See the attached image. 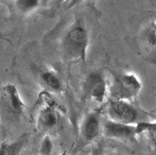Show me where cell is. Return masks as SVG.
I'll return each mask as SVG.
<instances>
[{"instance_id": "6da1fadb", "label": "cell", "mask_w": 156, "mask_h": 155, "mask_svg": "<svg viewBox=\"0 0 156 155\" xmlns=\"http://www.w3.org/2000/svg\"><path fill=\"white\" fill-rule=\"evenodd\" d=\"M89 45V34L86 24L82 19H76L62 40V51L65 60L71 63L85 62Z\"/></svg>"}, {"instance_id": "7a4b0ae2", "label": "cell", "mask_w": 156, "mask_h": 155, "mask_svg": "<svg viewBox=\"0 0 156 155\" xmlns=\"http://www.w3.org/2000/svg\"><path fill=\"white\" fill-rule=\"evenodd\" d=\"M142 84L133 72H126L113 75L108 81V99L132 102L139 95Z\"/></svg>"}, {"instance_id": "3957f363", "label": "cell", "mask_w": 156, "mask_h": 155, "mask_svg": "<svg viewBox=\"0 0 156 155\" xmlns=\"http://www.w3.org/2000/svg\"><path fill=\"white\" fill-rule=\"evenodd\" d=\"M48 92L42 93L40 98L44 102L35 118V126L39 131L49 133L60 127L63 121V114Z\"/></svg>"}, {"instance_id": "277c9868", "label": "cell", "mask_w": 156, "mask_h": 155, "mask_svg": "<svg viewBox=\"0 0 156 155\" xmlns=\"http://www.w3.org/2000/svg\"><path fill=\"white\" fill-rule=\"evenodd\" d=\"M83 96L96 104L102 105L109 98L108 80L100 70L89 72L82 82Z\"/></svg>"}, {"instance_id": "5b68a950", "label": "cell", "mask_w": 156, "mask_h": 155, "mask_svg": "<svg viewBox=\"0 0 156 155\" xmlns=\"http://www.w3.org/2000/svg\"><path fill=\"white\" fill-rule=\"evenodd\" d=\"M107 118L113 121L134 125L141 119V111L131 102L117 99H107Z\"/></svg>"}, {"instance_id": "8992f818", "label": "cell", "mask_w": 156, "mask_h": 155, "mask_svg": "<svg viewBox=\"0 0 156 155\" xmlns=\"http://www.w3.org/2000/svg\"><path fill=\"white\" fill-rule=\"evenodd\" d=\"M101 133L106 139L129 142H137L138 136L135 124H125L108 118L102 121Z\"/></svg>"}, {"instance_id": "52a82bcc", "label": "cell", "mask_w": 156, "mask_h": 155, "mask_svg": "<svg viewBox=\"0 0 156 155\" xmlns=\"http://www.w3.org/2000/svg\"><path fill=\"white\" fill-rule=\"evenodd\" d=\"M0 101L7 112L13 116H20L25 112L26 104L14 84H5L0 89Z\"/></svg>"}, {"instance_id": "ba28073f", "label": "cell", "mask_w": 156, "mask_h": 155, "mask_svg": "<svg viewBox=\"0 0 156 155\" xmlns=\"http://www.w3.org/2000/svg\"><path fill=\"white\" fill-rule=\"evenodd\" d=\"M101 114L99 111H90L83 116L79 127V133L83 140L90 143L100 136L102 129Z\"/></svg>"}, {"instance_id": "9c48e42d", "label": "cell", "mask_w": 156, "mask_h": 155, "mask_svg": "<svg viewBox=\"0 0 156 155\" xmlns=\"http://www.w3.org/2000/svg\"><path fill=\"white\" fill-rule=\"evenodd\" d=\"M40 80L46 90L60 93L64 89V84L59 74L52 68H45L40 74Z\"/></svg>"}, {"instance_id": "30bf717a", "label": "cell", "mask_w": 156, "mask_h": 155, "mask_svg": "<svg viewBox=\"0 0 156 155\" xmlns=\"http://www.w3.org/2000/svg\"><path fill=\"white\" fill-rule=\"evenodd\" d=\"M26 137H22L13 141H2L0 143V155H20L24 145Z\"/></svg>"}, {"instance_id": "8fae6325", "label": "cell", "mask_w": 156, "mask_h": 155, "mask_svg": "<svg viewBox=\"0 0 156 155\" xmlns=\"http://www.w3.org/2000/svg\"><path fill=\"white\" fill-rule=\"evenodd\" d=\"M142 43L144 46L152 52H155L156 46V29L155 22H151L142 30L141 34Z\"/></svg>"}, {"instance_id": "7c38bea8", "label": "cell", "mask_w": 156, "mask_h": 155, "mask_svg": "<svg viewBox=\"0 0 156 155\" xmlns=\"http://www.w3.org/2000/svg\"><path fill=\"white\" fill-rule=\"evenodd\" d=\"M18 12L28 15L37 10L41 5V0H12Z\"/></svg>"}, {"instance_id": "4fadbf2b", "label": "cell", "mask_w": 156, "mask_h": 155, "mask_svg": "<svg viewBox=\"0 0 156 155\" xmlns=\"http://www.w3.org/2000/svg\"><path fill=\"white\" fill-rule=\"evenodd\" d=\"M137 134H144L155 144L156 124L154 120H142L135 124Z\"/></svg>"}, {"instance_id": "5bb4252c", "label": "cell", "mask_w": 156, "mask_h": 155, "mask_svg": "<svg viewBox=\"0 0 156 155\" xmlns=\"http://www.w3.org/2000/svg\"><path fill=\"white\" fill-rule=\"evenodd\" d=\"M54 143L50 134L45 133L39 146V155H53Z\"/></svg>"}, {"instance_id": "9a60e30c", "label": "cell", "mask_w": 156, "mask_h": 155, "mask_svg": "<svg viewBox=\"0 0 156 155\" xmlns=\"http://www.w3.org/2000/svg\"><path fill=\"white\" fill-rule=\"evenodd\" d=\"M83 1L85 0H65V2L62 4V6L65 9H70L83 2Z\"/></svg>"}, {"instance_id": "2e32d148", "label": "cell", "mask_w": 156, "mask_h": 155, "mask_svg": "<svg viewBox=\"0 0 156 155\" xmlns=\"http://www.w3.org/2000/svg\"><path fill=\"white\" fill-rule=\"evenodd\" d=\"M89 155H104L103 154V151L101 146L100 145H97L96 147H93Z\"/></svg>"}, {"instance_id": "e0dca14e", "label": "cell", "mask_w": 156, "mask_h": 155, "mask_svg": "<svg viewBox=\"0 0 156 155\" xmlns=\"http://www.w3.org/2000/svg\"><path fill=\"white\" fill-rule=\"evenodd\" d=\"M55 2H56L57 4H60V5H62V4L65 2V0H55Z\"/></svg>"}, {"instance_id": "ac0fdd59", "label": "cell", "mask_w": 156, "mask_h": 155, "mask_svg": "<svg viewBox=\"0 0 156 155\" xmlns=\"http://www.w3.org/2000/svg\"><path fill=\"white\" fill-rule=\"evenodd\" d=\"M9 1H10V0H0V3H6Z\"/></svg>"}, {"instance_id": "d6986e66", "label": "cell", "mask_w": 156, "mask_h": 155, "mask_svg": "<svg viewBox=\"0 0 156 155\" xmlns=\"http://www.w3.org/2000/svg\"><path fill=\"white\" fill-rule=\"evenodd\" d=\"M110 155H123V154H121V153H112V154Z\"/></svg>"}, {"instance_id": "ffe728a7", "label": "cell", "mask_w": 156, "mask_h": 155, "mask_svg": "<svg viewBox=\"0 0 156 155\" xmlns=\"http://www.w3.org/2000/svg\"><path fill=\"white\" fill-rule=\"evenodd\" d=\"M60 155H69V153H66V152H63V153H61Z\"/></svg>"}]
</instances>
